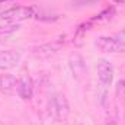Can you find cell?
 <instances>
[{"label": "cell", "mask_w": 125, "mask_h": 125, "mask_svg": "<svg viewBox=\"0 0 125 125\" xmlns=\"http://www.w3.org/2000/svg\"><path fill=\"white\" fill-rule=\"evenodd\" d=\"M48 112L51 118L57 122H64L70 114V105L62 93H55L48 102Z\"/></svg>", "instance_id": "cell-1"}, {"label": "cell", "mask_w": 125, "mask_h": 125, "mask_svg": "<svg viewBox=\"0 0 125 125\" xmlns=\"http://www.w3.org/2000/svg\"><path fill=\"white\" fill-rule=\"evenodd\" d=\"M0 16L4 18L6 21H9L10 23L18 25L19 22L32 19L35 16V9L31 6H15V7H10V9L4 10L3 13H0Z\"/></svg>", "instance_id": "cell-2"}, {"label": "cell", "mask_w": 125, "mask_h": 125, "mask_svg": "<svg viewBox=\"0 0 125 125\" xmlns=\"http://www.w3.org/2000/svg\"><path fill=\"white\" fill-rule=\"evenodd\" d=\"M94 45L97 47L99 51L102 52H109V54H116V52H122L125 48L118 42V39L115 36H99L94 42Z\"/></svg>", "instance_id": "cell-3"}, {"label": "cell", "mask_w": 125, "mask_h": 125, "mask_svg": "<svg viewBox=\"0 0 125 125\" xmlns=\"http://www.w3.org/2000/svg\"><path fill=\"white\" fill-rule=\"evenodd\" d=\"M64 45V41L61 39H57V41H52V42H47V44H42L39 47H35L32 50V54L38 58H48L54 54H57Z\"/></svg>", "instance_id": "cell-4"}, {"label": "cell", "mask_w": 125, "mask_h": 125, "mask_svg": "<svg viewBox=\"0 0 125 125\" xmlns=\"http://www.w3.org/2000/svg\"><path fill=\"white\" fill-rule=\"evenodd\" d=\"M114 65L108 60L102 58L97 61V79L102 86H111L114 82Z\"/></svg>", "instance_id": "cell-5"}, {"label": "cell", "mask_w": 125, "mask_h": 125, "mask_svg": "<svg viewBox=\"0 0 125 125\" xmlns=\"http://www.w3.org/2000/svg\"><path fill=\"white\" fill-rule=\"evenodd\" d=\"M21 61V52L15 50L0 51V70H10Z\"/></svg>", "instance_id": "cell-6"}, {"label": "cell", "mask_w": 125, "mask_h": 125, "mask_svg": "<svg viewBox=\"0 0 125 125\" xmlns=\"http://www.w3.org/2000/svg\"><path fill=\"white\" fill-rule=\"evenodd\" d=\"M21 99L23 100H29L33 94V82H32L31 76L28 74H22L18 79V92Z\"/></svg>", "instance_id": "cell-7"}, {"label": "cell", "mask_w": 125, "mask_h": 125, "mask_svg": "<svg viewBox=\"0 0 125 125\" xmlns=\"http://www.w3.org/2000/svg\"><path fill=\"white\" fill-rule=\"evenodd\" d=\"M68 65L71 68L73 77L76 80H82V77L86 74V62L80 54H71L68 58Z\"/></svg>", "instance_id": "cell-8"}, {"label": "cell", "mask_w": 125, "mask_h": 125, "mask_svg": "<svg viewBox=\"0 0 125 125\" xmlns=\"http://www.w3.org/2000/svg\"><path fill=\"white\" fill-rule=\"evenodd\" d=\"M0 92L13 94L18 92V79L13 74H0Z\"/></svg>", "instance_id": "cell-9"}, {"label": "cell", "mask_w": 125, "mask_h": 125, "mask_svg": "<svg viewBox=\"0 0 125 125\" xmlns=\"http://www.w3.org/2000/svg\"><path fill=\"white\" fill-rule=\"evenodd\" d=\"M18 29H19V25L10 23L9 21H6L4 18L0 16V35H7V33H12Z\"/></svg>", "instance_id": "cell-10"}, {"label": "cell", "mask_w": 125, "mask_h": 125, "mask_svg": "<svg viewBox=\"0 0 125 125\" xmlns=\"http://www.w3.org/2000/svg\"><path fill=\"white\" fill-rule=\"evenodd\" d=\"M116 97L125 103V80H119L116 83Z\"/></svg>", "instance_id": "cell-11"}, {"label": "cell", "mask_w": 125, "mask_h": 125, "mask_svg": "<svg viewBox=\"0 0 125 125\" xmlns=\"http://www.w3.org/2000/svg\"><path fill=\"white\" fill-rule=\"evenodd\" d=\"M116 121H118V112L116 108H112L106 115V125H116Z\"/></svg>", "instance_id": "cell-12"}, {"label": "cell", "mask_w": 125, "mask_h": 125, "mask_svg": "<svg viewBox=\"0 0 125 125\" xmlns=\"http://www.w3.org/2000/svg\"><path fill=\"white\" fill-rule=\"evenodd\" d=\"M115 38L118 39V42H119V44H121V45H122V47L125 48V31L118 32V33L115 35Z\"/></svg>", "instance_id": "cell-13"}, {"label": "cell", "mask_w": 125, "mask_h": 125, "mask_svg": "<svg viewBox=\"0 0 125 125\" xmlns=\"http://www.w3.org/2000/svg\"><path fill=\"white\" fill-rule=\"evenodd\" d=\"M115 3H118V4H122V3H125V0H114Z\"/></svg>", "instance_id": "cell-14"}, {"label": "cell", "mask_w": 125, "mask_h": 125, "mask_svg": "<svg viewBox=\"0 0 125 125\" xmlns=\"http://www.w3.org/2000/svg\"><path fill=\"white\" fill-rule=\"evenodd\" d=\"M77 125H83V124H77Z\"/></svg>", "instance_id": "cell-15"}]
</instances>
